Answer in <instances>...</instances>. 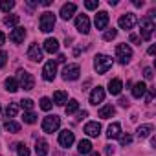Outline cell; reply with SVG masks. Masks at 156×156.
Masks as SVG:
<instances>
[{
  "instance_id": "d590c367",
  "label": "cell",
  "mask_w": 156,
  "mask_h": 156,
  "mask_svg": "<svg viewBox=\"0 0 156 156\" xmlns=\"http://www.w3.org/2000/svg\"><path fill=\"white\" fill-rule=\"evenodd\" d=\"M116 35H118V31H116V30L112 28V30H107V31H105V35H103V39H105V41L108 42V41H112V39H116Z\"/></svg>"
},
{
  "instance_id": "ac0fdd59",
  "label": "cell",
  "mask_w": 156,
  "mask_h": 156,
  "mask_svg": "<svg viewBox=\"0 0 156 156\" xmlns=\"http://www.w3.org/2000/svg\"><path fill=\"white\" fill-rule=\"evenodd\" d=\"M121 90H123L121 79H110V83H108V92H110L112 96H119Z\"/></svg>"
},
{
  "instance_id": "c3c4849f",
  "label": "cell",
  "mask_w": 156,
  "mask_h": 156,
  "mask_svg": "<svg viewBox=\"0 0 156 156\" xmlns=\"http://www.w3.org/2000/svg\"><path fill=\"white\" fill-rule=\"evenodd\" d=\"M4 41H6V35H4L2 31H0V46H2V44H4Z\"/></svg>"
},
{
  "instance_id": "816d5d0a",
  "label": "cell",
  "mask_w": 156,
  "mask_h": 156,
  "mask_svg": "<svg viewBox=\"0 0 156 156\" xmlns=\"http://www.w3.org/2000/svg\"><path fill=\"white\" fill-rule=\"evenodd\" d=\"M90 156H99V154L98 152H90Z\"/></svg>"
},
{
  "instance_id": "d4e9b609",
  "label": "cell",
  "mask_w": 156,
  "mask_h": 156,
  "mask_svg": "<svg viewBox=\"0 0 156 156\" xmlns=\"http://www.w3.org/2000/svg\"><path fill=\"white\" fill-rule=\"evenodd\" d=\"M77 151H79L81 154H90L92 152V143L88 140H81L79 141V147H77Z\"/></svg>"
},
{
  "instance_id": "f5cc1de1",
  "label": "cell",
  "mask_w": 156,
  "mask_h": 156,
  "mask_svg": "<svg viewBox=\"0 0 156 156\" xmlns=\"http://www.w3.org/2000/svg\"><path fill=\"white\" fill-rule=\"evenodd\" d=\"M0 112H2V108H0Z\"/></svg>"
},
{
  "instance_id": "484cf974",
  "label": "cell",
  "mask_w": 156,
  "mask_h": 156,
  "mask_svg": "<svg viewBox=\"0 0 156 156\" xmlns=\"http://www.w3.org/2000/svg\"><path fill=\"white\" fill-rule=\"evenodd\" d=\"M154 130V127L151 125V123H147V125H141V127H138V138H147L151 132Z\"/></svg>"
},
{
  "instance_id": "e0dca14e",
  "label": "cell",
  "mask_w": 156,
  "mask_h": 156,
  "mask_svg": "<svg viewBox=\"0 0 156 156\" xmlns=\"http://www.w3.org/2000/svg\"><path fill=\"white\" fill-rule=\"evenodd\" d=\"M107 24H108V13L107 11H99L96 15V28L98 30H105Z\"/></svg>"
},
{
  "instance_id": "b9f144b4",
  "label": "cell",
  "mask_w": 156,
  "mask_h": 156,
  "mask_svg": "<svg viewBox=\"0 0 156 156\" xmlns=\"http://www.w3.org/2000/svg\"><path fill=\"white\" fill-rule=\"evenodd\" d=\"M143 75H145V79H152V68H143Z\"/></svg>"
},
{
  "instance_id": "30bf717a",
  "label": "cell",
  "mask_w": 156,
  "mask_h": 156,
  "mask_svg": "<svg viewBox=\"0 0 156 156\" xmlns=\"http://www.w3.org/2000/svg\"><path fill=\"white\" fill-rule=\"evenodd\" d=\"M28 59H30V61H33V62L42 61V50L39 48V44H37V42L30 44V48H28Z\"/></svg>"
},
{
  "instance_id": "f1b7e54d",
  "label": "cell",
  "mask_w": 156,
  "mask_h": 156,
  "mask_svg": "<svg viewBox=\"0 0 156 156\" xmlns=\"http://www.w3.org/2000/svg\"><path fill=\"white\" fill-rule=\"evenodd\" d=\"M4 127H6L8 132H19V130H20V125H19L17 121H11V119H8V121L4 123Z\"/></svg>"
},
{
  "instance_id": "4dcf8cb0",
  "label": "cell",
  "mask_w": 156,
  "mask_h": 156,
  "mask_svg": "<svg viewBox=\"0 0 156 156\" xmlns=\"http://www.w3.org/2000/svg\"><path fill=\"white\" fill-rule=\"evenodd\" d=\"M77 108H79V103H77V99H72V101H70V103L66 105V108H64V112H66V114L70 116V114H73V112H75Z\"/></svg>"
},
{
  "instance_id": "4316f807",
  "label": "cell",
  "mask_w": 156,
  "mask_h": 156,
  "mask_svg": "<svg viewBox=\"0 0 156 156\" xmlns=\"http://www.w3.org/2000/svg\"><path fill=\"white\" fill-rule=\"evenodd\" d=\"M6 90L8 92H17L19 90V83H17V79H13V77H8V79H6Z\"/></svg>"
},
{
  "instance_id": "681fc988",
  "label": "cell",
  "mask_w": 156,
  "mask_h": 156,
  "mask_svg": "<svg viewBox=\"0 0 156 156\" xmlns=\"http://www.w3.org/2000/svg\"><path fill=\"white\" fill-rule=\"evenodd\" d=\"M64 61H66V57H64V55H59V57H57V62H64Z\"/></svg>"
},
{
  "instance_id": "ba28073f",
  "label": "cell",
  "mask_w": 156,
  "mask_h": 156,
  "mask_svg": "<svg viewBox=\"0 0 156 156\" xmlns=\"http://www.w3.org/2000/svg\"><path fill=\"white\" fill-rule=\"evenodd\" d=\"M55 75H57V64H55V61H48L42 68V77L46 81H53Z\"/></svg>"
},
{
  "instance_id": "5bb4252c",
  "label": "cell",
  "mask_w": 156,
  "mask_h": 156,
  "mask_svg": "<svg viewBox=\"0 0 156 156\" xmlns=\"http://www.w3.org/2000/svg\"><path fill=\"white\" fill-rule=\"evenodd\" d=\"M105 99V90L101 88V87H96L94 90H92V94H90V105H98V103H101Z\"/></svg>"
},
{
  "instance_id": "f6af8a7d",
  "label": "cell",
  "mask_w": 156,
  "mask_h": 156,
  "mask_svg": "<svg viewBox=\"0 0 156 156\" xmlns=\"http://www.w3.org/2000/svg\"><path fill=\"white\" fill-rule=\"evenodd\" d=\"M129 41H130L132 44H138V42H140V37H138V35H130V37H129Z\"/></svg>"
},
{
  "instance_id": "f546056e",
  "label": "cell",
  "mask_w": 156,
  "mask_h": 156,
  "mask_svg": "<svg viewBox=\"0 0 156 156\" xmlns=\"http://www.w3.org/2000/svg\"><path fill=\"white\" fill-rule=\"evenodd\" d=\"M17 112H19V105H17V103H9L8 108H6V116H8V118H15Z\"/></svg>"
},
{
  "instance_id": "6da1fadb",
  "label": "cell",
  "mask_w": 156,
  "mask_h": 156,
  "mask_svg": "<svg viewBox=\"0 0 156 156\" xmlns=\"http://www.w3.org/2000/svg\"><path fill=\"white\" fill-rule=\"evenodd\" d=\"M39 26H41V31L50 33L53 30V26H55V15L51 11H44L41 15V19H39Z\"/></svg>"
},
{
  "instance_id": "ab89813d",
  "label": "cell",
  "mask_w": 156,
  "mask_h": 156,
  "mask_svg": "<svg viewBox=\"0 0 156 156\" xmlns=\"http://www.w3.org/2000/svg\"><path fill=\"white\" fill-rule=\"evenodd\" d=\"M6 61H8V53L6 51H0V68L6 66Z\"/></svg>"
},
{
  "instance_id": "7402d4cb",
  "label": "cell",
  "mask_w": 156,
  "mask_h": 156,
  "mask_svg": "<svg viewBox=\"0 0 156 156\" xmlns=\"http://www.w3.org/2000/svg\"><path fill=\"white\" fill-rule=\"evenodd\" d=\"M44 50H46L48 53H55V51L59 50V41H57V39H46V41H44Z\"/></svg>"
},
{
  "instance_id": "8d00e7d4",
  "label": "cell",
  "mask_w": 156,
  "mask_h": 156,
  "mask_svg": "<svg viewBox=\"0 0 156 156\" xmlns=\"http://www.w3.org/2000/svg\"><path fill=\"white\" fill-rule=\"evenodd\" d=\"M20 107H22L24 110L31 112V108H33V101H31V99H22V101H20Z\"/></svg>"
},
{
  "instance_id": "277c9868",
  "label": "cell",
  "mask_w": 156,
  "mask_h": 156,
  "mask_svg": "<svg viewBox=\"0 0 156 156\" xmlns=\"http://www.w3.org/2000/svg\"><path fill=\"white\" fill-rule=\"evenodd\" d=\"M152 31H154V20L151 17L143 19L141 24H140V33H141V41H151L152 37Z\"/></svg>"
},
{
  "instance_id": "7a4b0ae2",
  "label": "cell",
  "mask_w": 156,
  "mask_h": 156,
  "mask_svg": "<svg viewBox=\"0 0 156 156\" xmlns=\"http://www.w3.org/2000/svg\"><path fill=\"white\" fill-rule=\"evenodd\" d=\"M94 68L98 73H105L112 68V57L108 55H96V61H94Z\"/></svg>"
},
{
  "instance_id": "7bdbcfd3",
  "label": "cell",
  "mask_w": 156,
  "mask_h": 156,
  "mask_svg": "<svg viewBox=\"0 0 156 156\" xmlns=\"http://www.w3.org/2000/svg\"><path fill=\"white\" fill-rule=\"evenodd\" d=\"M87 116H88V112H87V110H83V112L77 114V118H75V119H77V121H81V119H85Z\"/></svg>"
},
{
  "instance_id": "52a82bcc",
  "label": "cell",
  "mask_w": 156,
  "mask_h": 156,
  "mask_svg": "<svg viewBox=\"0 0 156 156\" xmlns=\"http://www.w3.org/2000/svg\"><path fill=\"white\" fill-rule=\"evenodd\" d=\"M79 73H81L79 64H68V66H64V70H62V79H64V81H75L77 77H79Z\"/></svg>"
},
{
  "instance_id": "44dd1931",
  "label": "cell",
  "mask_w": 156,
  "mask_h": 156,
  "mask_svg": "<svg viewBox=\"0 0 156 156\" xmlns=\"http://www.w3.org/2000/svg\"><path fill=\"white\" fill-rule=\"evenodd\" d=\"M145 92H147V85L145 83H136L134 85V88H132V96L136 98V99H140V98H143L145 96Z\"/></svg>"
},
{
  "instance_id": "ffe728a7",
  "label": "cell",
  "mask_w": 156,
  "mask_h": 156,
  "mask_svg": "<svg viewBox=\"0 0 156 156\" xmlns=\"http://www.w3.org/2000/svg\"><path fill=\"white\" fill-rule=\"evenodd\" d=\"M48 141L46 140H37L35 141V152H37V156H46L48 154Z\"/></svg>"
},
{
  "instance_id": "bcb514c9",
  "label": "cell",
  "mask_w": 156,
  "mask_h": 156,
  "mask_svg": "<svg viewBox=\"0 0 156 156\" xmlns=\"http://www.w3.org/2000/svg\"><path fill=\"white\" fill-rule=\"evenodd\" d=\"M119 105H121V107H129L130 103H129V99H127V98H121V99H119Z\"/></svg>"
},
{
  "instance_id": "e575fe53",
  "label": "cell",
  "mask_w": 156,
  "mask_h": 156,
  "mask_svg": "<svg viewBox=\"0 0 156 156\" xmlns=\"http://www.w3.org/2000/svg\"><path fill=\"white\" fill-rule=\"evenodd\" d=\"M51 105H53V103H51L50 98H42V99H41V108H42V110H46V112L51 110Z\"/></svg>"
},
{
  "instance_id": "1f68e13d",
  "label": "cell",
  "mask_w": 156,
  "mask_h": 156,
  "mask_svg": "<svg viewBox=\"0 0 156 156\" xmlns=\"http://www.w3.org/2000/svg\"><path fill=\"white\" fill-rule=\"evenodd\" d=\"M15 8V2H13V0H2V2H0V9H2V11H11Z\"/></svg>"
},
{
  "instance_id": "9c48e42d",
  "label": "cell",
  "mask_w": 156,
  "mask_h": 156,
  "mask_svg": "<svg viewBox=\"0 0 156 156\" xmlns=\"http://www.w3.org/2000/svg\"><path fill=\"white\" fill-rule=\"evenodd\" d=\"M136 22H138V19H136L134 13H125V15L119 17V26L123 30H132L136 26Z\"/></svg>"
},
{
  "instance_id": "5b68a950",
  "label": "cell",
  "mask_w": 156,
  "mask_h": 156,
  "mask_svg": "<svg viewBox=\"0 0 156 156\" xmlns=\"http://www.w3.org/2000/svg\"><path fill=\"white\" fill-rule=\"evenodd\" d=\"M116 57H118V61L121 62V64H127L129 61H130V57H132V48L129 46V44H118L116 46Z\"/></svg>"
},
{
  "instance_id": "d6986e66",
  "label": "cell",
  "mask_w": 156,
  "mask_h": 156,
  "mask_svg": "<svg viewBox=\"0 0 156 156\" xmlns=\"http://www.w3.org/2000/svg\"><path fill=\"white\" fill-rule=\"evenodd\" d=\"M119 136H121V125H119V123L108 125V129H107V138H108V140H114V138H119Z\"/></svg>"
},
{
  "instance_id": "74e56055",
  "label": "cell",
  "mask_w": 156,
  "mask_h": 156,
  "mask_svg": "<svg viewBox=\"0 0 156 156\" xmlns=\"http://www.w3.org/2000/svg\"><path fill=\"white\" fill-rule=\"evenodd\" d=\"M119 141H121V145L125 147V145H129V143L132 141V136H130V134H123V136H119Z\"/></svg>"
},
{
  "instance_id": "8992f818",
  "label": "cell",
  "mask_w": 156,
  "mask_h": 156,
  "mask_svg": "<svg viewBox=\"0 0 156 156\" xmlns=\"http://www.w3.org/2000/svg\"><path fill=\"white\" fill-rule=\"evenodd\" d=\"M35 87V79H33V75L20 70L19 72V88H24V90H33Z\"/></svg>"
},
{
  "instance_id": "ee69618b",
  "label": "cell",
  "mask_w": 156,
  "mask_h": 156,
  "mask_svg": "<svg viewBox=\"0 0 156 156\" xmlns=\"http://www.w3.org/2000/svg\"><path fill=\"white\" fill-rule=\"evenodd\" d=\"M105 154H108V156L114 154V147L112 145H105Z\"/></svg>"
},
{
  "instance_id": "60d3db41",
  "label": "cell",
  "mask_w": 156,
  "mask_h": 156,
  "mask_svg": "<svg viewBox=\"0 0 156 156\" xmlns=\"http://www.w3.org/2000/svg\"><path fill=\"white\" fill-rule=\"evenodd\" d=\"M152 98H154V88H147V96H145V101H147V103H151V101H152Z\"/></svg>"
},
{
  "instance_id": "603a6c76",
  "label": "cell",
  "mask_w": 156,
  "mask_h": 156,
  "mask_svg": "<svg viewBox=\"0 0 156 156\" xmlns=\"http://www.w3.org/2000/svg\"><path fill=\"white\" fill-rule=\"evenodd\" d=\"M114 114H116V108H114L112 105H107V107H103V108L98 112V116L103 118V119H108V118H112Z\"/></svg>"
},
{
  "instance_id": "83f0119b",
  "label": "cell",
  "mask_w": 156,
  "mask_h": 156,
  "mask_svg": "<svg viewBox=\"0 0 156 156\" xmlns=\"http://www.w3.org/2000/svg\"><path fill=\"white\" fill-rule=\"evenodd\" d=\"M19 20H20V17H19V15H8V17L4 19V24H6L8 28H13V26H17V24H19Z\"/></svg>"
},
{
  "instance_id": "f907efd6",
  "label": "cell",
  "mask_w": 156,
  "mask_h": 156,
  "mask_svg": "<svg viewBox=\"0 0 156 156\" xmlns=\"http://www.w3.org/2000/svg\"><path fill=\"white\" fill-rule=\"evenodd\" d=\"M154 51H156V48H154V46H151V48H149V55H152Z\"/></svg>"
},
{
  "instance_id": "f35d334b",
  "label": "cell",
  "mask_w": 156,
  "mask_h": 156,
  "mask_svg": "<svg viewBox=\"0 0 156 156\" xmlns=\"http://www.w3.org/2000/svg\"><path fill=\"white\" fill-rule=\"evenodd\" d=\"M98 6H99L98 0H88V2H85V8L87 9H98Z\"/></svg>"
},
{
  "instance_id": "7dc6e473",
  "label": "cell",
  "mask_w": 156,
  "mask_h": 156,
  "mask_svg": "<svg viewBox=\"0 0 156 156\" xmlns=\"http://www.w3.org/2000/svg\"><path fill=\"white\" fill-rule=\"evenodd\" d=\"M134 6H136V8H141V6H143V0H134Z\"/></svg>"
},
{
  "instance_id": "9a60e30c",
  "label": "cell",
  "mask_w": 156,
  "mask_h": 156,
  "mask_svg": "<svg viewBox=\"0 0 156 156\" xmlns=\"http://www.w3.org/2000/svg\"><path fill=\"white\" fill-rule=\"evenodd\" d=\"M85 132H87L88 136H92V138H98L99 132H101V125H99L98 121H90V123L85 125Z\"/></svg>"
},
{
  "instance_id": "8fae6325",
  "label": "cell",
  "mask_w": 156,
  "mask_h": 156,
  "mask_svg": "<svg viewBox=\"0 0 156 156\" xmlns=\"http://www.w3.org/2000/svg\"><path fill=\"white\" fill-rule=\"evenodd\" d=\"M75 28L79 30L81 33H88V31H90V20H88V17H87V15H77V19H75Z\"/></svg>"
},
{
  "instance_id": "cb8c5ba5",
  "label": "cell",
  "mask_w": 156,
  "mask_h": 156,
  "mask_svg": "<svg viewBox=\"0 0 156 156\" xmlns=\"http://www.w3.org/2000/svg\"><path fill=\"white\" fill-rule=\"evenodd\" d=\"M66 99H68V94H66L64 90H57V92L53 94V103H55V105H64Z\"/></svg>"
},
{
  "instance_id": "4fadbf2b",
  "label": "cell",
  "mask_w": 156,
  "mask_h": 156,
  "mask_svg": "<svg viewBox=\"0 0 156 156\" xmlns=\"http://www.w3.org/2000/svg\"><path fill=\"white\" fill-rule=\"evenodd\" d=\"M24 37H26V30H24V28H15V30L9 33V41L15 42V44H20V42L24 41Z\"/></svg>"
},
{
  "instance_id": "2e32d148",
  "label": "cell",
  "mask_w": 156,
  "mask_h": 156,
  "mask_svg": "<svg viewBox=\"0 0 156 156\" xmlns=\"http://www.w3.org/2000/svg\"><path fill=\"white\" fill-rule=\"evenodd\" d=\"M75 9H77V6H75L73 2H70V4H64V6L61 8V17H62L64 20H68V19H72V15L75 13Z\"/></svg>"
},
{
  "instance_id": "d6a6232c",
  "label": "cell",
  "mask_w": 156,
  "mask_h": 156,
  "mask_svg": "<svg viewBox=\"0 0 156 156\" xmlns=\"http://www.w3.org/2000/svg\"><path fill=\"white\" fill-rule=\"evenodd\" d=\"M17 152H19V156H30V149H28V145L26 143H17Z\"/></svg>"
},
{
  "instance_id": "7c38bea8",
  "label": "cell",
  "mask_w": 156,
  "mask_h": 156,
  "mask_svg": "<svg viewBox=\"0 0 156 156\" xmlns=\"http://www.w3.org/2000/svg\"><path fill=\"white\" fill-rule=\"evenodd\" d=\"M73 140H75V136H73V132L72 130H62V132H59V143H61V147H70L72 143H73Z\"/></svg>"
},
{
  "instance_id": "3957f363",
  "label": "cell",
  "mask_w": 156,
  "mask_h": 156,
  "mask_svg": "<svg viewBox=\"0 0 156 156\" xmlns=\"http://www.w3.org/2000/svg\"><path fill=\"white\" fill-rule=\"evenodd\" d=\"M59 127H61V118L59 116H46L42 119V130L46 134H53Z\"/></svg>"
},
{
  "instance_id": "836d02e7",
  "label": "cell",
  "mask_w": 156,
  "mask_h": 156,
  "mask_svg": "<svg viewBox=\"0 0 156 156\" xmlns=\"http://www.w3.org/2000/svg\"><path fill=\"white\" fill-rule=\"evenodd\" d=\"M24 123H30V125H33L35 121H37V114H33V112H24Z\"/></svg>"
}]
</instances>
